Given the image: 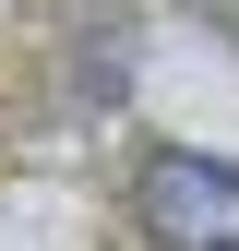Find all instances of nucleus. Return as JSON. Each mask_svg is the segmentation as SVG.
Masks as SVG:
<instances>
[{
	"label": "nucleus",
	"instance_id": "nucleus-1",
	"mask_svg": "<svg viewBox=\"0 0 239 251\" xmlns=\"http://www.w3.org/2000/svg\"><path fill=\"white\" fill-rule=\"evenodd\" d=\"M143 227L167 251H239V168H215V155H156L143 168Z\"/></svg>",
	"mask_w": 239,
	"mask_h": 251
}]
</instances>
